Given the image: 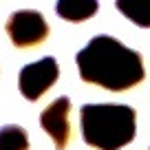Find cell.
<instances>
[{
	"label": "cell",
	"instance_id": "6da1fadb",
	"mask_svg": "<svg viewBox=\"0 0 150 150\" xmlns=\"http://www.w3.org/2000/svg\"><path fill=\"white\" fill-rule=\"evenodd\" d=\"M80 77L106 91H126L144 80V62L132 49L110 35H95L75 57Z\"/></svg>",
	"mask_w": 150,
	"mask_h": 150
},
{
	"label": "cell",
	"instance_id": "7a4b0ae2",
	"mask_svg": "<svg viewBox=\"0 0 150 150\" xmlns=\"http://www.w3.org/2000/svg\"><path fill=\"white\" fill-rule=\"evenodd\" d=\"M135 110L124 104H84L80 110L82 135L97 150H119L135 137Z\"/></svg>",
	"mask_w": 150,
	"mask_h": 150
},
{
	"label": "cell",
	"instance_id": "3957f363",
	"mask_svg": "<svg viewBox=\"0 0 150 150\" xmlns=\"http://www.w3.org/2000/svg\"><path fill=\"white\" fill-rule=\"evenodd\" d=\"M7 33H9L11 42L20 49L35 47V44L44 42V38L49 35V24L42 13L31 9L13 11L7 20Z\"/></svg>",
	"mask_w": 150,
	"mask_h": 150
},
{
	"label": "cell",
	"instance_id": "277c9868",
	"mask_svg": "<svg viewBox=\"0 0 150 150\" xmlns=\"http://www.w3.org/2000/svg\"><path fill=\"white\" fill-rule=\"evenodd\" d=\"M57 75H60V69H57V62L53 57H42L38 62H31L20 71V77H18L20 93L33 102V99L42 97L55 84Z\"/></svg>",
	"mask_w": 150,
	"mask_h": 150
},
{
	"label": "cell",
	"instance_id": "5b68a950",
	"mask_svg": "<svg viewBox=\"0 0 150 150\" xmlns=\"http://www.w3.org/2000/svg\"><path fill=\"white\" fill-rule=\"evenodd\" d=\"M69 112H71L69 97H57V99H53L42 110V115H40V126H42L44 132L53 139L55 150H64L66 144L71 141Z\"/></svg>",
	"mask_w": 150,
	"mask_h": 150
},
{
	"label": "cell",
	"instance_id": "8992f818",
	"mask_svg": "<svg viewBox=\"0 0 150 150\" xmlns=\"http://www.w3.org/2000/svg\"><path fill=\"white\" fill-rule=\"evenodd\" d=\"M97 0H57L55 11L60 18L71 22H82L97 13Z\"/></svg>",
	"mask_w": 150,
	"mask_h": 150
},
{
	"label": "cell",
	"instance_id": "52a82bcc",
	"mask_svg": "<svg viewBox=\"0 0 150 150\" xmlns=\"http://www.w3.org/2000/svg\"><path fill=\"white\" fill-rule=\"evenodd\" d=\"M115 5L137 27H150V0H115Z\"/></svg>",
	"mask_w": 150,
	"mask_h": 150
},
{
	"label": "cell",
	"instance_id": "ba28073f",
	"mask_svg": "<svg viewBox=\"0 0 150 150\" xmlns=\"http://www.w3.org/2000/svg\"><path fill=\"white\" fill-rule=\"evenodd\" d=\"M0 150H29L27 130L20 126H2L0 128Z\"/></svg>",
	"mask_w": 150,
	"mask_h": 150
}]
</instances>
